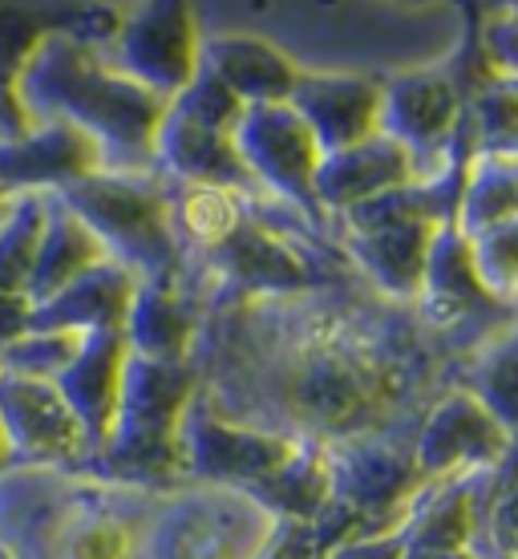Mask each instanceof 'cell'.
Listing matches in <instances>:
<instances>
[{
    "label": "cell",
    "instance_id": "6da1fadb",
    "mask_svg": "<svg viewBox=\"0 0 518 559\" xmlns=\"http://www.w3.org/2000/svg\"><path fill=\"white\" fill-rule=\"evenodd\" d=\"M470 353L364 276L300 293H219L203 305L191 369L215 418L328 454L413 442Z\"/></svg>",
    "mask_w": 518,
    "mask_h": 559
},
{
    "label": "cell",
    "instance_id": "7a4b0ae2",
    "mask_svg": "<svg viewBox=\"0 0 518 559\" xmlns=\"http://www.w3.org/2000/svg\"><path fill=\"white\" fill-rule=\"evenodd\" d=\"M203 28H248L292 57L300 73H401L449 66L470 45V21L454 4H248L195 9Z\"/></svg>",
    "mask_w": 518,
    "mask_h": 559
},
{
    "label": "cell",
    "instance_id": "3957f363",
    "mask_svg": "<svg viewBox=\"0 0 518 559\" xmlns=\"http://www.w3.org/2000/svg\"><path fill=\"white\" fill-rule=\"evenodd\" d=\"M158 490L85 471L9 466L0 475V559H146Z\"/></svg>",
    "mask_w": 518,
    "mask_h": 559
},
{
    "label": "cell",
    "instance_id": "277c9868",
    "mask_svg": "<svg viewBox=\"0 0 518 559\" xmlns=\"http://www.w3.org/2000/svg\"><path fill=\"white\" fill-rule=\"evenodd\" d=\"M16 98L28 127L70 122L106 154V170H155V134L167 102L118 73L106 53L49 33L21 78Z\"/></svg>",
    "mask_w": 518,
    "mask_h": 559
},
{
    "label": "cell",
    "instance_id": "5b68a950",
    "mask_svg": "<svg viewBox=\"0 0 518 559\" xmlns=\"http://www.w3.org/2000/svg\"><path fill=\"white\" fill-rule=\"evenodd\" d=\"M195 390L191 361L167 365L130 357L110 433L82 462V471L106 483L158 490V495L182 487L186 483L182 421H186V406Z\"/></svg>",
    "mask_w": 518,
    "mask_h": 559
},
{
    "label": "cell",
    "instance_id": "8992f818",
    "mask_svg": "<svg viewBox=\"0 0 518 559\" xmlns=\"http://www.w3.org/2000/svg\"><path fill=\"white\" fill-rule=\"evenodd\" d=\"M57 199L82 219L113 264L138 280L182 276V248L170 224L167 187L155 170H98Z\"/></svg>",
    "mask_w": 518,
    "mask_h": 559
},
{
    "label": "cell",
    "instance_id": "52a82bcc",
    "mask_svg": "<svg viewBox=\"0 0 518 559\" xmlns=\"http://www.w3.org/2000/svg\"><path fill=\"white\" fill-rule=\"evenodd\" d=\"M280 532V515L252 490L182 483L167 490L146 532V559H260Z\"/></svg>",
    "mask_w": 518,
    "mask_h": 559
},
{
    "label": "cell",
    "instance_id": "ba28073f",
    "mask_svg": "<svg viewBox=\"0 0 518 559\" xmlns=\"http://www.w3.org/2000/svg\"><path fill=\"white\" fill-rule=\"evenodd\" d=\"M239 106L210 73L198 78L179 98L167 102V114L155 134V175L174 182H215L236 191H260L236 151Z\"/></svg>",
    "mask_w": 518,
    "mask_h": 559
},
{
    "label": "cell",
    "instance_id": "9c48e42d",
    "mask_svg": "<svg viewBox=\"0 0 518 559\" xmlns=\"http://www.w3.org/2000/svg\"><path fill=\"white\" fill-rule=\"evenodd\" d=\"M462 53L449 66L401 73V78L385 82L381 134H389L409 154L418 182H437L470 158V146H466V78L458 70Z\"/></svg>",
    "mask_w": 518,
    "mask_h": 559
},
{
    "label": "cell",
    "instance_id": "30bf717a",
    "mask_svg": "<svg viewBox=\"0 0 518 559\" xmlns=\"http://www.w3.org/2000/svg\"><path fill=\"white\" fill-rule=\"evenodd\" d=\"M418 312L430 329L474 357L482 345H491L494 336L518 321V300L494 296L478 276L470 239L454 224H442L421 280Z\"/></svg>",
    "mask_w": 518,
    "mask_h": 559
},
{
    "label": "cell",
    "instance_id": "8fae6325",
    "mask_svg": "<svg viewBox=\"0 0 518 559\" xmlns=\"http://www.w3.org/2000/svg\"><path fill=\"white\" fill-rule=\"evenodd\" d=\"M236 151L260 191L284 199L312 227L333 236V219L316 203V170H321V146L304 127V118L292 110V102L276 106H243L236 122Z\"/></svg>",
    "mask_w": 518,
    "mask_h": 559
},
{
    "label": "cell",
    "instance_id": "7c38bea8",
    "mask_svg": "<svg viewBox=\"0 0 518 559\" xmlns=\"http://www.w3.org/2000/svg\"><path fill=\"white\" fill-rule=\"evenodd\" d=\"M106 57L113 70L150 90L155 98L174 102L203 70V25L195 4L182 0L127 4L122 28Z\"/></svg>",
    "mask_w": 518,
    "mask_h": 559
},
{
    "label": "cell",
    "instance_id": "4fadbf2b",
    "mask_svg": "<svg viewBox=\"0 0 518 559\" xmlns=\"http://www.w3.org/2000/svg\"><path fill=\"white\" fill-rule=\"evenodd\" d=\"M515 433L478 402L474 393L449 390L425 414L413 438V462L421 483H446V478L491 471L503 459Z\"/></svg>",
    "mask_w": 518,
    "mask_h": 559
},
{
    "label": "cell",
    "instance_id": "5bb4252c",
    "mask_svg": "<svg viewBox=\"0 0 518 559\" xmlns=\"http://www.w3.org/2000/svg\"><path fill=\"white\" fill-rule=\"evenodd\" d=\"M0 426L9 438L13 466H57L82 471L89 442L77 414L57 381L0 378Z\"/></svg>",
    "mask_w": 518,
    "mask_h": 559
},
{
    "label": "cell",
    "instance_id": "9a60e30c",
    "mask_svg": "<svg viewBox=\"0 0 518 559\" xmlns=\"http://www.w3.org/2000/svg\"><path fill=\"white\" fill-rule=\"evenodd\" d=\"M182 450H186V483H224V487L252 490L284 471L300 447L215 418L195 390L182 421Z\"/></svg>",
    "mask_w": 518,
    "mask_h": 559
},
{
    "label": "cell",
    "instance_id": "2e32d148",
    "mask_svg": "<svg viewBox=\"0 0 518 559\" xmlns=\"http://www.w3.org/2000/svg\"><path fill=\"white\" fill-rule=\"evenodd\" d=\"M98 170H106L101 146L70 122H37L21 139L0 142L4 195H57Z\"/></svg>",
    "mask_w": 518,
    "mask_h": 559
},
{
    "label": "cell",
    "instance_id": "e0dca14e",
    "mask_svg": "<svg viewBox=\"0 0 518 559\" xmlns=\"http://www.w3.org/2000/svg\"><path fill=\"white\" fill-rule=\"evenodd\" d=\"M288 102L312 130L321 154H333L381 134L385 82L357 73H300V85Z\"/></svg>",
    "mask_w": 518,
    "mask_h": 559
},
{
    "label": "cell",
    "instance_id": "ac0fdd59",
    "mask_svg": "<svg viewBox=\"0 0 518 559\" xmlns=\"http://www.w3.org/2000/svg\"><path fill=\"white\" fill-rule=\"evenodd\" d=\"M203 73H210L239 106H276L300 85L292 57L248 28H203Z\"/></svg>",
    "mask_w": 518,
    "mask_h": 559
},
{
    "label": "cell",
    "instance_id": "d6986e66",
    "mask_svg": "<svg viewBox=\"0 0 518 559\" xmlns=\"http://www.w3.org/2000/svg\"><path fill=\"white\" fill-rule=\"evenodd\" d=\"M198 324H203V300L191 293V284L182 276L138 280L122 336H127L130 357L174 365L191 361Z\"/></svg>",
    "mask_w": 518,
    "mask_h": 559
},
{
    "label": "cell",
    "instance_id": "ffe728a7",
    "mask_svg": "<svg viewBox=\"0 0 518 559\" xmlns=\"http://www.w3.org/2000/svg\"><path fill=\"white\" fill-rule=\"evenodd\" d=\"M413 163L409 154L389 139V134H373V139L333 151L321 158L316 170V203L324 215H345L352 207H364L381 195H393L401 187H413Z\"/></svg>",
    "mask_w": 518,
    "mask_h": 559
},
{
    "label": "cell",
    "instance_id": "44dd1931",
    "mask_svg": "<svg viewBox=\"0 0 518 559\" xmlns=\"http://www.w3.org/2000/svg\"><path fill=\"white\" fill-rule=\"evenodd\" d=\"M127 336L122 329H110V333H85L82 353L73 357V365L57 378V390L65 393L70 409L77 414L85 430V442H89V454L106 442L113 421V409H118V397H122V381H127Z\"/></svg>",
    "mask_w": 518,
    "mask_h": 559
},
{
    "label": "cell",
    "instance_id": "7402d4cb",
    "mask_svg": "<svg viewBox=\"0 0 518 559\" xmlns=\"http://www.w3.org/2000/svg\"><path fill=\"white\" fill-rule=\"evenodd\" d=\"M138 293V276L127 272L113 260H101L98 267H89L73 280L70 288H61L53 300L33 308L28 329H61V333H110L122 329L130 317Z\"/></svg>",
    "mask_w": 518,
    "mask_h": 559
},
{
    "label": "cell",
    "instance_id": "603a6c76",
    "mask_svg": "<svg viewBox=\"0 0 518 559\" xmlns=\"http://www.w3.org/2000/svg\"><path fill=\"white\" fill-rule=\"evenodd\" d=\"M101 260H110L106 248L98 243V236L73 215L57 195H49V219H45L41 252L28 276V305L37 308L45 300H53L61 288H70L73 280L98 267Z\"/></svg>",
    "mask_w": 518,
    "mask_h": 559
},
{
    "label": "cell",
    "instance_id": "cb8c5ba5",
    "mask_svg": "<svg viewBox=\"0 0 518 559\" xmlns=\"http://www.w3.org/2000/svg\"><path fill=\"white\" fill-rule=\"evenodd\" d=\"M518 219V154H470L454 227L470 243Z\"/></svg>",
    "mask_w": 518,
    "mask_h": 559
},
{
    "label": "cell",
    "instance_id": "d4e9b609",
    "mask_svg": "<svg viewBox=\"0 0 518 559\" xmlns=\"http://www.w3.org/2000/svg\"><path fill=\"white\" fill-rule=\"evenodd\" d=\"M466 146L470 154H518V78L486 61L466 85Z\"/></svg>",
    "mask_w": 518,
    "mask_h": 559
},
{
    "label": "cell",
    "instance_id": "484cf974",
    "mask_svg": "<svg viewBox=\"0 0 518 559\" xmlns=\"http://www.w3.org/2000/svg\"><path fill=\"white\" fill-rule=\"evenodd\" d=\"M478 539L482 559H518V433L491 471H478Z\"/></svg>",
    "mask_w": 518,
    "mask_h": 559
},
{
    "label": "cell",
    "instance_id": "4316f807",
    "mask_svg": "<svg viewBox=\"0 0 518 559\" xmlns=\"http://www.w3.org/2000/svg\"><path fill=\"white\" fill-rule=\"evenodd\" d=\"M252 495L267 511H276L280 519H300V523H316L324 515V507L333 499V466H328V450L321 447H300L292 462L264 478Z\"/></svg>",
    "mask_w": 518,
    "mask_h": 559
},
{
    "label": "cell",
    "instance_id": "83f0119b",
    "mask_svg": "<svg viewBox=\"0 0 518 559\" xmlns=\"http://www.w3.org/2000/svg\"><path fill=\"white\" fill-rule=\"evenodd\" d=\"M458 390L474 393L506 430L518 433V321L462 365Z\"/></svg>",
    "mask_w": 518,
    "mask_h": 559
},
{
    "label": "cell",
    "instance_id": "f1b7e54d",
    "mask_svg": "<svg viewBox=\"0 0 518 559\" xmlns=\"http://www.w3.org/2000/svg\"><path fill=\"white\" fill-rule=\"evenodd\" d=\"M49 195H13L9 211L0 215V293L28 296V276L41 252Z\"/></svg>",
    "mask_w": 518,
    "mask_h": 559
},
{
    "label": "cell",
    "instance_id": "f546056e",
    "mask_svg": "<svg viewBox=\"0 0 518 559\" xmlns=\"http://www.w3.org/2000/svg\"><path fill=\"white\" fill-rule=\"evenodd\" d=\"M82 333H61V329H25L0 349V378L25 381H57L82 353Z\"/></svg>",
    "mask_w": 518,
    "mask_h": 559
},
{
    "label": "cell",
    "instance_id": "4dcf8cb0",
    "mask_svg": "<svg viewBox=\"0 0 518 559\" xmlns=\"http://www.w3.org/2000/svg\"><path fill=\"white\" fill-rule=\"evenodd\" d=\"M45 37H49V9L0 4V78L16 85Z\"/></svg>",
    "mask_w": 518,
    "mask_h": 559
},
{
    "label": "cell",
    "instance_id": "1f68e13d",
    "mask_svg": "<svg viewBox=\"0 0 518 559\" xmlns=\"http://www.w3.org/2000/svg\"><path fill=\"white\" fill-rule=\"evenodd\" d=\"M474 267L494 296L518 300V219L470 243Z\"/></svg>",
    "mask_w": 518,
    "mask_h": 559
},
{
    "label": "cell",
    "instance_id": "d6a6232c",
    "mask_svg": "<svg viewBox=\"0 0 518 559\" xmlns=\"http://www.w3.org/2000/svg\"><path fill=\"white\" fill-rule=\"evenodd\" d=\"M474 49L494 73L518 78V4H503V9H491L482 16V28L474 33Z\"/></svg>",
    "mask_w": 518,
    "mask_h": 559
},
{
    "label": "cell",
    "instance_id": "836d02e7",
    "mask_svg": "<svg viewBox=\"0 0 518 559\" xmlns=\"http://www.w3.org/2000/svg\"><path fill=\"white\" fill-rule=\"evenodd\" d=\"M324 544L312 523H300V519H280V532L267 544V551L260 559H321Z\"/></svg>",
    "mask_w": 518,
    "mask_h": 559
},
{
    "label": "cell",
    "instance_id": "e575fe53",
    "mask_svg": "<svg viewBox=\"0 0 518 559\" xmlns=\"http://www.w3.org/2000/svg\"><path fill=\"white\" fill-rule=\"evenodd\" d=\"M406 544H401V532L389 535H373V539H349V544L328 547L321 559H401Z\"/></svg>",
    "mask_w": 518,
    "mask_h": 559
},
{
    "label": "cell",
    "instance_id": "d590c367",
    "mask_svg": "<svg viewBox=\"0 0 518 559\" xmlns=\"http://www.w3.org/2000/svg\"><path fill=\"white\" fill-rule=\"evenodd\" d=\"M28 317H33V305L28 296H4L0 293V349L16 341V336L28 329Z\"/></svg>",
    "mask_w": 518,
    "mask_h": 559
},
{
    "label": "cell",
    "instance_id": "8d00e7d4",
    "mask_svg": "<svg viewBox=\"0 0 518 559\" xmlns=\"http://www.w3.org/2000/svg\"><path fill=\"white\" fill-rule=\"evenodd\" d=\"M28 130V118L21 110V98H16V85L0 78V142L21 139Z\"/></svg>",
    "mask_w": 518,
    "mask_h": 559
},
{
    "label": "cell",
    "instance_id": "74e56055",
    "mask_svg": "<svg viewBox=\"0 0 518 559\" xmlns=\"http://www.w3.org/2000/svg\"><path fill=\"white\" fill-rule=\"evenodd\" d=\"M401 559H482L470 547H406Z\"/></svg>",
    "mask_w": 518,
    "mask_h": 559
},
{
    "label": "cell",
    "instance_id": "f35d334b",
    "mask_svg": "<svg viewBox=\"0 0 518 559\" xmlns=\"http://www.w3.org/2000/svg\"><path fill=\"white\" fill-rule=\"evenodd\" d=\"M13 466V454H9V438H4V426H0V475Z\"/></svg>",
    "mask_w": 518,
    "mask_h": 559
},
{
    "label": "cell",
    "instance_id": "ab89813d",
    "mask_svg": "<svg viewBox=\"0 0 518 559\" xmlns=\"http://www.w3.org/2000/svg\"><path fill=\"white\" fill-rule=\"evenodd\" d=\"M9 203H13V195H4V191H0V215L9 211Z\"/></svg>",
    "mask_w": 518,
    "mask_h": 559
}]
</instances>
